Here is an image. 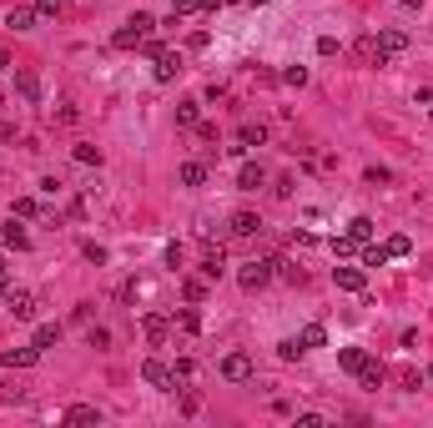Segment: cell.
Segmentation results:
<instances>
[{
  "label": "cell",
  "instance_id": "cell-1",
  "mask_svg": "<svg viewBox=\"0 0 433 428\" xmlns=\"http://www.w3.org/2000/svg\"><path fill=\"white\" fill-rule=\"evenodd\" d=\"M368 40H373V56H368L373 66H393L403 50H408V31H393V26L378 31V35H368Z\"/></svg>",
  "mask_w": 433,
  "mask_h": 428
},
{
  "label": "cell",
  "instance_id": "cell-2",
  "mask_svg": "<svg viewBox=\"0 0 433 428\" xmlns=\"http://www.w3.org/2000/svg\"><path fill=\"white\" fill-rule=\"evenodd\" d=\"M273 278H278L273 257H257V262H242V267H237V282H242V292H262Z\"/></svg>",
  "mask_w": 433,
  "mask_h": 428
},
{
  "label": "cell",
  "instance_id": "cell-3",
  "mask_svg": "<svg viewBox=\"0 0 433 428\" xmlns=\"http://www.w3.org/2000/svg\"><path fill=\"white\" fill-rule=\"evenodd\" d=\"M151 31H156V21H151L146 11H136V16H131V21H126V26L111 35V45H116V50H131V45H141Z\"/></svg>",
  "mask_w": 433,
  "mask_h": 428
},
{
  "label": "cell",
  "instance_id": "cell-4",
  "mask_svg": "<svg viewBox=\"0 0 433 428\" xmlns=\"http://www.w3.org/2000/svg\"><path fill=\"white\" fill-rule=\"evenodd\" d=\"M141 383H146V388H156V393H177V373H172V363L146 358V363H141Z\"/></svg>",
  "mask_w": 433,
  "mask_h": 428
},
{
  "label": "cell",
  "instance_id": "cell-5",
  "mask_svg": "<svg viewBox=\"0 0 433 428\" xmlns=\"http://www.w3.org/2000/svg\"><path fill=\"white\" fill-rule=\"evenodd\" d=\"M217 373H222L227 383H247V378H252L257 368H252V353H227V358H222V368H217Z\"/></svg>",
  "mask_w": 433,
  "mask_h": 428
},
{
  "label": "cell",
  "instance_id": "cell-6",
  "mask_svg": "<svg viewBox=\"0 0 433 428\" xmlns=\"http://www.w3.org/2000/svg\"><path fill=\"white\" fill-rule=\"evenodd\" d=\"M0 363H6V368H35V363H40V348H35V343H26V348H6V353H0Z\"/></svg>",
  "mask_w": 433,
  "mask_h": 428
},
{
  "label": "cell",
  "instance_id": "cell-7",
  "mask_svg": "<svg viewBox=\"0 0 433 428\" xmlns=\"http://www.w3.org/2000/svg\"><path fill=\"white\" fill-rule=\"evenodd\" d=\"M6 307H11L16 317H26V323H31V317H35V292H26V287H11V292H6Z\"/></svg>",
  "mask_w": 433,
  "mask_h": 428
},
{
  "label": "cell",
  "instance_id": "cell-8",
  "mask_svg": "<svg viewBox=\"0 0 433 428\" xmlns=\"http://www.w3.org/2000/svg\"><path fill=\"white\" fill-rule=\"evenodd\" d=\"M333 282L343 292H363L368 287V273H363V267H333Z\"/></svg>",
  "mask_w": 433,
  "mask_h": 428
},
{
  "label": "cell",
  "instance_id": "cell-9",
  "mask_svg": "<svg viewBox=\"0 0 433 428\" xmlns=\"http://www.w3.org/2000/svg\"><path fill=\"white\" fill-rule=\"evenodd\" d=\"M227 232H232V237H257V232H262V217H257V212H232Z\"/></svg>",
  "mask_w": 433,
  "mask_h": 428
},
{
  "label": "cell",
  "instance_id": "cell-10",
  "mask_svg": "<svg viewBox=\"0 0 433 428\" xmlns=\"http://www.w3.org/2000/svg\"><path fill=\"white\" fill-rule=\"evenodd\" d=\"M177 76H182V56L161 45V50H156V81H177Z\"/></svg>",
  "mask_w": 433,
  "mask_h": 428
},
{
  "label": "cell",
  "instance_id": "cell-11",
  "mask_svg": "<svg viewBox=\"0 0 433 428\" xmlns=\"http://www.w3.org/2000/svg\"><path fill=\"white\" fill-rule=\"evenodd\" d=\"M141 333H146L151 343H161V338L172 333V317H167V312H146V317H141Z\"/></svg>",
  "mask_w": 433,
  "mask_h": 428
},
{
  "label": "cell",
  "instance_id": "cell-12",
  "mask_svg": "<svg viewBox=\"0 0 433 428\" xmlns=\"http://www.w3.org/2000/svg\"><path fill=\"white\" fill-rule=\"evenodd\" d=\"M61 423H71V428H81V423H101V408H91V403H71V408L61 413Z\"/></svg>",
  "mask_w": 433,
  "mask_h": 428
},
{
  "label": "cell",
  "instance_id": "cell-13",
  "mask_svg": "<svg viewBox=\"0 0 433 428\" xmlns=\"http://www.w3.org/2000/svg\"><path fill=\"white\" fill-rule=\"evenodd\" d=\"M383 378H388V368L378 363V358H368L363 373H358V383H363V388H383Z\"/></svg>",
  "mask_w": 433,
  "mask_h": 428
},
{
  "label": "cell",
  "instance_id": "cell-14",
  "mask_svg": "<svg viewBox=\"0 0 433 428\" xmlns=\"http://www.w3.org/2000/svg\"><path fill=\"white\" fill-rule=\"evenodd\" d=\"M262 182H267V172H262L257 162H242V172H237V187H242V192H257Z\"/></svg>",
  "mask_w": 433,
  "mask_h": 428
},
{
  "label": "cell",
  "instance_id": "cell-15",
  "mask_svg": "<svg viewBox=\"0 0 433 428\" xmlns=\"http://www.w3.org/2000/svg\"><path fill=\"white\" fill-rule=\"evenodd\" d=\"M262 141H267V126H262V121H247V126L237 131V146H242V151H247V146H262Z\"/></svg>",
  "mask_w": 433,
  "mask_h": 428
},
{
  "label": "cell",
  "instance_id": "cell-16",
  "mask_svg": "<svg viewBox=\"0 0 433 428\" xmlns=\"http://www.w3.org/2000/svg\"><path fill=\"white\" fill-rule=\"evenodd\" d=\"M182 187H207V162H182Z\"/></svg>",
  "mask_w": 433,
  "mask_h": 428
},
{
  "label": "cell",
  "instance_id": "cell-17",
  "mask_svg": "<svg viewBox=\"0 0 433 428\" xmlns=\"http://www.w3.org/2000/svg\"><path fill=\"white\" fill-rule=\"evenodd\" d=\"M222 273H227V257H222V252H207V257H202V278H207V282H217Z\"/></svg>",
  "mask_w": 433,
  "mask_h": 428
},
{
  "label": "cell",
  "instance_id": "cell-18",
  "mask_svg": "<svg viewBox=\"0 0 433 428\" xmlns=\"http://www.w3.org/2000/svg\"><path fill=\"white\" fill-rule=\"evenodd\" d=\"M338 363H343V373H353V378H358L363 363H368V353H363V348H343V353H338Z\"/></svg>",
  "mask_w": 433,
  "mask_h": 428
},
{
  "label": "cell",
  "instance_id": "cell-19",
  "mask_svg": "<svg viewBox=\"0 0 433 428\" xmlns=\"http://www.w3.org/2000/svg\"><path fill=\"white\" fill-rule=\"evenodd\" d=\"M172 323H182V333H202V312L197 307H182V312H172Z\"/></svg>",
  "mask_w": 433,
  "mask_h": 428
},
{
  "label": "cell",
  "instance_id": "cell-20",
  "mask_svg": "<svg viewBox=\"0 0 433 428\" xmlns=\"http://www.w3.org/2000/svg\"><path fill=\"white\" fill-rule=\"evenodd\" d=\"M177 126H202V106L197 101H182L177 106Z\"/></svg>",
  "mask_w": 433,
  "mask_h": 428
},
{
  "label": "cell",
  "instance_id": "cell-21",
  "mask_svg": "<svg viewBox=\"0 0 433 428\" xmlns=\"http://www.w3.org/2000/svg\"><path fill=\"white\" fill-rule=\"evenodd\" d=\"M297 338H302V348H322V343H328V328H322V323H307Z\"/></svg>",
  "mask_w": 433,
  "mask_h": 428
},
{
  "label": "cell",
  "instance_id": "cell-22",
  "mask_svg": "<svg viewBox=\"0 0 433 428\" xmlns=\"http://www.w3.org/2000/svg\"><path fill=\"white\" fill-rule=\"evenodd\" d=\"M302 353H307V348H302V338H283V343H278V358H283V363H297Z\"/></svg>",
  "mask_w": 433,
  "mask_h": 428
},
{
  "label": "cell",
  "instance_id": "cell-23",
  "mask_svg": "<svg viewBox=\"0 0 433 428\" xmlns=\"http://www.w3.org/2000/svg\"><path fill=\"white\" fill-rule=\"evenodd\" d=\"M50 343H61V323H40L35 328V348H50Z\"/></svg>",
  "mask_w": 433,
  "mask_h": 428
},
{
  "label": "cell",
  "instance_id": "cell-24",
  "mask_svg": "<svg viewBox=\"0 0 433 428\" xmlns=\"http://www.w3.org/2000/svg\"><path fill=\"white\" fill-rule=\"evenodd\" d=\"M172 373H177V383H182V388H187V383H197V363H192V358H177V363H172Z\"/></svg>",
  "mask_w": 433,
  "mask_h": 428
},
{
  "label": "cell",
  "instance_id": "cell-25",
  "mask_svg": "<svg viewBox=\"0 0 433 428\" xmlns=\"http://www.w3.org/2000/svg\"><path fill=\"white\" fill-rule=\"evenodd\" d=\"M6 26H11V31H31V26H35V11H26V6H21V11H11V16H6Z\"/></svg>",
  "mask_w": 433,
  "mask_h": 428
},
{
  "label": "cell",
  "instance_id": "cell-26",
  "mask_svg": "<svg viewBox=\"0 0 433 428\" xmlns=\"http://www.w3.org/2000/svg\"><path fill=\"white\" fill-rule=\"evenodd\" d=\"M348 237H353V242H368V237H373V217H353V222H348Z\"/></svg>",
  "mask_w": 433,
  "mask_h": 428
},
{
  "label": "cell",
  "instance_id": "cell-27",
  "mask_svg": "<svg viewBox=\"0 0 433 428\" xmlns=\"http://www.w3.org/2000/svg\"><path fill=\"white\" fill-rule=\"evenodd\" d=\"M11 217H40V202H35V197H16Z\"/></svg>",
  "mask_w": 433,
  "mask_h": 428
},
{
  "label": "cell",
  "instance_id": "cell-28",
  "mask_svg": "<svg viewBox=\"0 0 433 428\" xmlns=\"http://www.w3.org/2000/svg\"><path fill=\"white\" fill-rule=\"evenodd\" d=\"M6 247H31V237H26V227H16V217H11V227H6Z\"/></svg>",
  "mask_w": 433,
  "mask_h": 428
},
{
  "label": "cell",
  "instance_id": "cell-29",
  "mask_svg": "<svg viewBox=\"0 0 433 428\" xmlns=\"http://www.w3.org/2000/svg\"><path fill=\"white\" fill-rule=\"evenodd\" d=\"M182 292H187V302H202V297H207V278H187Z\"/></svg>",
  "mask_w": 433,
  "mask_h": 428
},
{
  "label": "cell",
  "instance_id": "cell-30",
  "mask_svg": "<svg viewBox=\"0 0 433 428\" xmlns=\"http://www.w3.org/2000/svg\"><path fill=\"white\" fill-rule=\"evenodd\" d=\"M363 267H388V247H363Z\"/></svg>",
  "mask_w": 433,
  "mask_h": 428
},
{
  "label": "cell",
  "instance_id": "cell-31",
  "mask_svg": "<svg viewBox=\"0 0 433 428\" xmlns=\"http://www.w3.org/2000/svg\"><path fill=\"white\" fill-rule=\"evenodd\" d=\"M16 91H21L26 101H35V96H40V81H35V76H16Z\"/></svg>",
  "mask_w": 433,
  "mask_h": 428
},
{
  "label": "cell",
  "instance_id": "cell-32",
  "mask_svg": "<svg viewBox=\"0 0 433 428\" xmlns=\"http://www.w3.org/2000/svg\"><path fill=\"white\" fill-rule=\"evenodd\" d=\"M383 247H388V257H408V252H413V242H408V237H388Z\"/></svg>",
  "mask_w": 433,
  "mask_h": 428
},
{
  "label": "cell",
  "instance_id": "cell-33",
  "mask_svg": "<svg viewBox=\"0 0 433 428\" xmlns=\"http://www.w3.org/2000/svg\"><path fill=\"white\" fill-rule=\"evenodd\" d=\"M76 162H81V167H101V151H96V146H76Z\"/></svg>",
  "mask_w": 433,
  "mask_h": 428
},
{
  "label": "cell",
  "instance_id": "cell-34",
  "mask_svg": "<svg viewBox=\"0 0 433 428\" xmlns=\"http://www.w3.org/2000/svg\"><path fill=\"white\" fill-rule=\"evenodd\" d=\"M56 121H61V126H76V121H81V111H76L71 101H61V111H56Z\"/></svg>",
  "mask_w": 433,
  "mask_h": 428
},
{
  "label": "cell",
  "instance_id": "cell-35",
  "mask_svg": "<svg viewBox=\"0 0 433 428\" xmlns=\"http://www.w3.org/2000/svg\"><path fill=\"white\" fill-rule=\"evenodd\" d=\"M283 81H287V86H307V66H287Z\"/></svg>",
  "mask_w": 433,
  "mask_h": 428
},
{
  "label": "cell",
  "instance_id": "cell-36",
  "mask_svg": "<svg viewBox=\"0 0 433 428\" xmlns=\"http://www.w3.org/2000/svg\"><path fill=\"white\" fill-rule=\"evenodd\" d=\"M192 11H202V0H172V21L177 16H192Z\"/></svg>",
  "mask_w": 433,
  "mask_h": 428
},
{
  "label": "cell",
  "instance_id": "cell-37",
  "mask_svg": "<svg viewBox=\"0 0 433 428\" xmlns=\"http://www.w3.org/2000/svg\"><path fill=\"white\" fill-rule=\"evenodd\" d=\"M35 16H61V0H35Z\"/></svg>",
  "mask_w": 433,
  "mask_h": 428
},
{
  "label": "cell",
  "instance_id": "cell-38",
  "mask_svg": "<svg viewBox=\"0 0 433 428\" xmlns=\"http://www.w3.org/2000/svg\"><path fill=\"white\" fill-rule=\"evenodd\" d=\"M317 50H322V56H338L343 45H338V35H322V40H317Z\"/></svg>",
  "mask_w": 433,
  "mask_h": 428
},
{
  "label": "cell",
  "instance_id": "cell-39",
  "mask_svg": "<svg viewBox=\"0 0 433 428\" xmlns=\"http://www.w3.org/2000/svg\"><path fill=\"white\" fill-rule=\"evenodd\" d=\"M11 278V262H6V252H0V282H6Z\"/></svg>",
  "mask_w": 433,
  "mask_h": 428
},
{
  "label": "cell",
  "instance_id": "cell-40",
  "mask_svg": "<svg viewBox=\"0 0 433 428\" xmlns=\"http://www.w3.org/2000/svg\"><path fill=\"white\" fill-rule=\"evenodd\" d=\"M202 11H222V0H202Z\"/></svg>",
  "mask_w": 433,
  "mask_h": 428
},
{
  "label": "cell",
  "instance_id": "cell-41",
  "mask_svg": "<svg viewBox=\"0 0 433 428\" xmlns=\"http://www.w3.org/2000/svg\"><path fill=\"white\" fill-rule=\"evenodd\" d=\"M398 6H408V11H418V6H423V0H398Z\"/></svg>",
  "mask_w": 433,
  "mask_h": 428
},
{
  "label": "cell",
  "instance_id": "cell-42",
  "mask_svg": "<svg viewBox=\"0 0 433 428\" xmlns=\"http://www.w3.org/2000/svg\"><path fill=\"white\" fill-rule=\"evenodd\" d=\"M0 66H11V56H6V45H0Z\"/></svg>",
  "mask_w": 433,
  "mask_h": 428
},
{
  "label": "cell",
  "instance_id": "cell-43",
  "mask_svg": "<svg viewBox=\"0 0 433 428\" xmlns=\"http://www.w3.org/2000/svg\"><path fill=\"white\" fill-rule=\"evenodd\" d=\"M247 6H267V0H247Z\"/></svg>",
  "mask_w": 433,
  "mask_h": 428
},
{
  "label": "cell",
  "instance_id": "cell-44",
  "mask_svg": "<svg viewBox=\"0 0 433 428\" xmlns=\"http://www.w3.org/2000/svg\"><path fill=\"white\" fill-rule=\"evenodd\" d=\"M0 297H6V282H0Z\"/></svg>",
  "mask_w": 433,
  "mask_h": 428
},
{
  "label": "cell",
  "instance_id": "cell-45",
  "mask_svg": "<svg viewBox=\"0 0 433 428\" xmlns=\"http://www.w3.org/2000/svg\"><path fill=\"white\" fill-rule=\"evenodd\" d=\"M0 101H6V96H0Z\"/></svg>",
  "mask_w": 433,
  "mask_h": 428
},
{
  "label": "cell",
  "instance_id": "cell-46",
  "mask_svg": "<svg viewBox=\"0 0 433 428\" xmlns=\"http://www.w3.org/2000/svg\"><path fill=\"white\" fill-rule=\"evenodd\" d=\"M428 262H433V257H428Z\"/></svg>",
  "mask_w": 433,
  "mask_h": 428
}]
</instances>
